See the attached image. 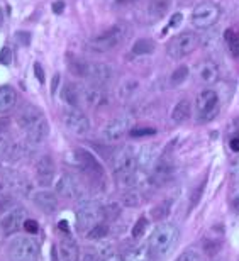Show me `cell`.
<instances>
[{
    "label": "cell",
    "mask_w": 239,
    "mask_h": 261,
    "mask_svg": "<svg viewBox=\"0 0 239 261\" xmlns=\"http://www.w3.org/2000/svg\"><path fill=\"white\" fill-rule=\"evenodd\" d=\"M180 238V231L175 224L171 222H163L156 226V229L151 232L149 236V251H151V256L156 258H165L171 249L176 246Z\"/></svg>",
    "instance_id": "1"
},
{
    "label": "cell",
    "mask_w": 239,
    "mask_h": 261,
    "mask_svg": "<svg viewBox=\"0 0 239 261\" xmlns=\"http://www.w3.org/2000/svg\"><path fill=\"white\" fill-rule=\"evenodd\" d=\"M129 34H131V28L126 22H117L107 31L88 39L87 46L92 51H97V53H105V51H111L117 48V46H121L129 38Z\"/></svg>",
    "instance_id": "2"
},
{
    "label": "cell",
    "mask_w": 239,
    "mask_h": 261,
    "mask_svg": "<svg viewBox=\"0 0 239 261\" xmlns=\"http://www.w3.org/2000/svg\"><path fill=\"white\" fill-rule=\"evenodd\" d=\"M75 217H76V229L83 234H88L93 227L102 222V219L105 217V212H103V207L98 202L85 200L76 208Z\"/></svg>",
    "instance_id": "3"
},
{
    "label": "cell",
    "mask_w": 239,
    "mask_h": 261,
    "mask_svg": "<svg viewBox=\"0 0 239 261\" xmlns=\"http://www.w3.org/2000/svg\"><path fill=\"white\" fill-rule=\"evenodd\" d=\"M221 109V97L217 90L212 88H204L199 92V95L195 98V119L197 122L204 124L212 121Z\"/></svg>",
    "instance_id": "4"
},
{
    "label": "cell",
    "mask_w": 239,
    "mask_h": 261,
    "mask_svg": "<svg viewBox=\"0 0 239 261\" xmlns=\"http://www.w3.org/2000/svg\"><path fill=\"white\" fill-rule=\"evenodd\" d=\"M200 43L199 34L192 33V31H183V33L176 34L173 39L166 46V53L171 60H183L185 56L192 55L197 49Z\"/></svg>",
    "instance_id": "5"
},
{
    "label": "cell",
    "mask_w": 239,
    "mask_h": 261,
    "mask_svg": "<svg viewBox=\"0 0 239 261\" xmlns=\"http://www.w3.org/2000/svg\"><path fill=\"white\" fill-rule=\"evenodd\" d=\"M10 261H39V244L29 236L15 238L7 249Z\"/></svg>",
    "instance_id": "6"
},
{
    "label": "cell",
    "mask_w": 239,
    "mask_h": 261,
    "mask_svg": "<svg viewBox=\"0 0 239 261\" xmlns=\"http://www.w3.org/2000/svg\"><path fill=\"white\" fill-rule=\"evenodd\" d=\"M221 17V7L216 2L205 0L195 5V9L192 10L190 22L195 25L197 29H207L210 25H214Z\"/></svg>",
    "instance_id": "7"
},
{
    "label": "cell",
    "mask_w": 239,
    "mask_h": 261,
    "mask_svg": "<svg viewBox=\"0 0 239 261\" xmlns=\"http://www.w3.org/2000/svg\"><path fill=\"white\" fill-rule=\"evenodd\" d=\"M63 124L71 134L80 136V138L87 136L92 129L90 119H88L87 114L82 112L78 107H71L63 114Z\"/></svg>",
    "instance_id": "8"
},
{
    "label": "cell",
    "mask_w": 239,
    "mask_h": 261,
    "mask_svg": "<svg viewBox=\"0 0 239 261\" xmlns=\"http://www.w3.org/2000/svg\"><path fill=\"white\" fill-rule=\"evenodd\" d=\"M82 102L90 109H103L111 103V93L103 88V85L90 83V85L83 87L80 90Z\"/></svg>",
    "instance_id": "9"
},
{
    "label": "cell",
    "mask_w": 239,
    "mask_h": 261,
    "mask_svg": "<svg viewBox=\"0 0 239 261\" xmlns=\"http://www.w3.org/2000/svg\"><path fill=\"white\" fill-rule=\"evenodd\" d=\"M131 129H132V117L122 116V117L112 119V121L103 127L102 134L107 143H119V141L124 139L131 133Z\"/></svg>",
    "instance_id": "10"
},
{
    "label": "cell",
    "mask_w": 239,
    "mask_h": 261,
    "mask_svg": "<svg viewBox=\"0 0 239 261\" xmlns=\"http://www.w3.org/2000/svg\"><path fill=\"white\" fill-rule=\"evenodd\" d=\"M75 156H76V161H78L82 171H85V173L88 175V178H90L92 181L103 180V168H102V165L98 163V160L90 153V151L76 148L75 149Z\"/></svg>",
    "instance_id": "11"
},
{
    "label": "cell",
    "mask_w": 239,
    "mask_h": 261,
    "mask_svg": "<svg viewBox=\"0 0 239 261\" xmlns=\"http://www.w3.org/2000/svg\"><path fill=\"white\" fill-rule=\"evenodd\" d=\"M25 222V208L20 205L10 207L5 216L2 217V222H0V227H2V232L5 236H12V234L19 232L20 227H24Z\"/></svg>",
    "instance_id": "12"
},
{
    "label": "cell",
    "mask_w": 239,
    "mask_h": 261,
    "mask_svg": "<svg viewBox=\"0 0 239 261\" xmlns=\"http://www.w3.org/2000/svg\"><path fill=\"white\" fill-rule=\"evenodd\" d=\"M136 153L132 148H122L114 154L112 160V168L116 175H124V173H131L136 170Z\"/></svg>",
    "instance_id": "13"
},
{
    "label": "cell",
    "mask_w": 239,
    "mask_h": 261,
    "mask_svg": "<svg viewBox=\"0 0 239 261\" xmlns=\"http://www.w3.org/2000/svg\"><path fill=\"white\" fill-rule=\"evenodd\" d=\"M55 189L60 197L68 198V200H75V198H80L83 195V187L73 175H63L61 178H58Z\"/></svg>",
    "instance_id": "14"
},
{
    "label": "cell",
    "mask_w": 239,
    "mask_h": 261,
    "mask_svg": "<svg viewBox=\"0 0 239 261\" xmlns=\"http://www.w3.org/2000/svg\"><path fill=\"white\" fill-rule=\"evenodd\" d=\"M114 75L112 68L107 63H98V61H87V68H85V76L87 80H90L92 83H97V85H103V83L111 82V78Z\"/></svg>",
    "instance_id": "15"
},
{
    "label": "cell",
    "mask_w": 239,
    "mask_h": 261,
    "mask_svg": "<svg viewBox=\"0 0 239 261\" xmlns=\"http://www.w3.org/2000/svg\"><path fill=\"white\" fill-rule=\"evenodd\" d=\"M34 171H36V180H38L39 185H49L51 181L55 178V173H56V165H55V160L51 156H41V158L36 161L34 165Z\"/></svg>",
    "instance_id": "16"
},
{
    "label": "cell",
    "mask_w": 239,
    "mask_h": 261,
    "mask_svg": "<svg viewBox=\"0 0 239 261\" xmlns=\"http://www.w3.org/2000/svg\"><path fill=\"white\" fill-rule=\"evenodd\" d=\"M33 202L36 203V207L39 211H43L44 214H55L58 208V197L55 192H51L48 189L38 190L33 194Z\"/></svg>",
    "instance_id": "17"
},
{
    "label": "cell",
    "mask_w": 239,
    "mask_h": 261,
    "mask_svg": "<svg viewBox=\"0 0 239 261\" xmlns=\"http://www.w3.org/2000/svg\"><path fill=\"white\" fill-rule=\"evenodd\" d=\"M197 80L204 85H212L219 80V66H217L212 60H204L200 61L195 68Z\"/></svg>",
    "instance_id": "18"
},
{
    "label": "cell",
    "mask_w": 239,
    "mask_h": 261,
    "mask_svg": "<svg viewBox=\"0 0 239 261\" xmlns=\"http://www.w3.org/2000/svg\"><path fill=\"white\" fill-rule=\"evenodd\" d=\"M24 134H25V139H28L29 144H41V143H44L49 136V124L43 117L36 124H33L29 129H25Z\"/></svg>",
    "instance_id": "19"
},
{
    "label": "cell",
    "mask_w": 239,
    "mask_h": 261,
    "mask_svg": "<svg viewBox=\"0 0 239 261\" xmlns=\"http://www.w3.org/2000/svg\"><path fill=\"white\" fill-rule=\"evenodd\" d=\"M44 117V114L39 111L38 107H34V106H25L22 111H20L17 114V117H15V121H17V126L25 130V129H29L33 124H36L39 121V119H43Z\"/></svg>",
    "instance_id": "20"
},
{
    "label": "cell",
    "mask_w": 239,
    "mask_h": 261,
    "mask_svg": "<svg viewBox=\"0 0 239 261\" xmlns=\"http://www.w3.org/2000/svg\"><path fill=\"white\" fill-rule=\"evenodd\" d=\"M175 173V168L173 165L170 163V161H166L165 158H161L156 165H154V171L151 175L153 178V184L156 187H161L165 184H168V181L171 180V176H173Z\"/></svg>",
    "instance_id": "21"
},
{
    "label": "cell",
    "mask_w": 239,
    "mask_h": 261,
    "mask_svg": "<svg viewBox=\"0 0 239 261\" xmlns=\"http://www.w3.org/2000/svg\"><path fill=\"white\" fill-rule=\"evenodd\" d=\"M60 258L61 261H78L80 248L71 236H65L60 241Z\"/></svg>",
    "instance_id": "22"
},
{
    "label": "cell",
    "mask_w": 239,
    "mask_h": 261,
    "mask_svg": "<svg viewBox=\"0 0 239 261\" xmlns=\"http://www.w3.org/2000/svg\"><path fill=\"white\" fill-rule=\"evenodd\" d=\"M15 102H17V93H15L14 87L10 85L0 87V114H7L12 111Z\"/></svg>",
    "instance_id": "23"
},
{
    "label": "cell",
    "mask_w": 239,
    "mask_h": 261,
    "mask_svg": "<svg viewBox=\"0 0 239 261\" xmlns=\"http://www.w3.org/2000/svg\"><path fill=\"white\" fill-rule=\"evenodd\" d=\"M170 7H171V0H149L146 9L149 20H160L161 17H165L168 14Z\"/></svg>",
    "instance_id": "24"
},
{
    "label": "cell",
    "mask_w": 239,
    "mask_h": 261,
    "mask_svg": "<svg viewBox=\"0 0 239 261\" xmlns=\"http://www.w3.org/2000/svg\"><path fill=\"white\" fill-rule=\"evenodd\" d=\"M192 116V103L187 98H181L175 103L173 111H171V121L175 124H183L185 121H189Z\"/></svg>",
    "instance_id": "25"
},
{
    "label": "cell",
    "mask_w": 239,
    "mask_h": 261,
    "mask_svg": "<svg viewBox=\"0 0 239 261\" xmlns=\"http://www.w3.org/2000/svg\"><path fill=\"white\" fill-rule=\"evenodd\" d=\"M124 261H151V251L148 244H138L131 248L124 256Z\"/></svg>",
    "instance_id": "26"
},
{
    "label": "cell",
    "mask_w": 239,
    "mask_h": 261,
    "mask_svg": "<svg viewBox=\"0 0 239 261\" xmlns=\"http://www.w3.org/2000/svg\"><path fill=\"white\" fill-rule=\"evenodd\" d=\"M61 98H63L65 103H68L70 107H78L80 103V90L76 88L73 83H66V85L61 88Z\"/></svg>",
    "instance_id": "27"
},
{
    "label": "cell",
    "mask_w": 239,
    "mask_h": 261,
    "mask_svg": "<svg viewBox=\"0 0 239 261\" xmlns=\"http://www.w3.org/2000/svg\"><path fill=\"white\" fill-rule=\"evenodd\" d=\"M154 160H156V156H154L153 148H143L136 154V165L139 166V170H144V171H148V168H151L154 165Z\"/></svg>",
    "instance_id": "28"
},
{
    "label": "cell",
    "mask_w": 239,
    "mask_h": 261,
    "mask_svg": "<svg viewBox=\"0 0 239 261\" xmlns=\"http://www.w3.org/2000/svg\"><path fill=\"white\" fill-rule=\"evenodd\" d=\"M222 244H224L222 236L204 238V241H202V249H204V253L209 254V256H216V254L222 249Z\"/></svg>",
    "instance_id": "29"
},
{
    "label": "cell",
    "mask_w": 239,
    "mask_h": 261,
    "mask_svg": "<svg viewBox=\"0 0 239 261\" xmlns=\"http://www.w3.org/2000/svg\"><path fill=\"white\" fill-rule=\"evenodd\" d=\"M156 49V44H154L153 39H148V38H143V39H138L136 43L132 44V55L136 56H144V55H151L154 53Z\"/></svg>",
    "instance_id": "30"
},
{
    "label": "cell",
    "mask_w": 239,
    "mask_h": 261,
    "mask_svg": "<svg viewBox=\"0 0 239 261\" xmlns=\"http://www.w3.org/2000/svg\"><path fill=\"white\" fill-rule=\"evenodd\" d=\"M66 61H68L66 65H68V70L71 71V75L80 76V78L85 76L87 60L78 58V56H71V55H68V58H66Z\"/></svg>",
    "instance_id": "31"
},
{
    "label": "cell",
    "mask_w": 239,
    "mask_h": 261,
    "mask_svg": "<svg viewBox=\"0 0 239 261\" xmlns=\"http://www.w3.org/2000/svg\"><path fill=\"white\" fill-rule=\"evenodd\" d=\"M143 198H141V192L136 189H126L122 194V203L126 207H138L141 205Z\"/></svg>",
    "instance_id": "32"
},
{
    "label": "cell",
    "mask_w": 239,
    "mask_h": 261,
    "mask_svg": "<svg viewBox=\"0 0 239 261\" xmlns=\"http://www.w3.org/2000/svg\"><path fill=\"white\" fill-rule=\"evenodd\" d=\"M189 75H190L189 66H187V65H180L178 68H175L173 73L170 75V83L173 87H178V85H181V83L187 80V78H189Z\"/></svg>",
    "instance_id": "33"
},
{
    "label": "cell",
    "mask_w": 239,
    "mask_h": 261,
    "mask_svg": "<svg viewBox=\"0 0 239 261\" xmlns=\"http://www.w3.org/2000/svg\"><path fill=\"white\" fill-rule=\"evenodd\" d=\"M171 203H173L171 198H165L163 202H160L158 205L151 211V217L154 219V221H161V219H165L171 211Z\"/></svg>",
    "instance_id": "34"
},
{
    "label": "cell",
    "mask_w": 239,
    "mask_h": 261,
    "mask_svg": "<svg viewBox=\"0 0 239 261\" xmlns=\"http://www.w3.org/2000/svg\"><path fill=\"white\" fill-rule=\"evenodd\" d=\"M224 41L232 55H239V33L234 29H227L224 33Z\"/></svg>",
    "instance_id": "35"
},
{
    "label": "cell",
    "mask_w": 239,
    "mask_h": 261,
    "mask_svg": "<svg viewBox=\"0 0 239 261\" xmlns=\"http://www.w3.org/2000/svg\"><path fill=\"white\" fill-rule=\"evenodd\" d=\"M139 88V82L138 80H126L121 85V88H119V97L124 98V100H127L129 97H132L134 93H136V90Z\"/></svg>",
    "instance_id": "36"
},
{
    "label": "cell",
    "mask_w": 239,
    "mask_h": 261,
    "mask_svg": "<svg viewBox=\"0 0 239 261\" xmlns=\"http://www.w3.org/2000/svg\"><path fill=\"white\" fill-rule=\"evenodd\" d=\"M176 261H204V256L197 248H189L176 258Z\"/></svg>",
    "instance_id": "37"
},
{
    "label": "cell",
    "mask_w": 239,
    "mask_h": 261,
    "mask_svg": "<svg viewBox=\"0 0 239 261\" xmlns=\"http://www.w3.org/2000/svg\"><path fill=\"white\" fill-rule=\"evenodd\" d=\"M107 234H109V226L105 222H100L98 226L93 227L92 231L87 234V236H88V239H95V241H97V239H103Z\"/></svg>",
    "instance_id": "38"
},
{
    "label": "cell",
    "mask_w": 239,
    "mask_h": 261,
    "mask_svg": "<svg viewBox=\"0 0 239 261\" xmlns=\"http://www.w3.org/2000/svg\"><path fill=\"white\" fill-rule=\"evenodd\" d=\"M146 229H148V219L141 217V219H139V221L136 222V226L132 227V238H134V239L143 238V234L146 232Z\"/></svg>",
    "instance_id": "39"
},
{
    "label": "cell",
    "mask_w": 239,
    "mask_h": 261,
    "mask_svg": "<svg viewBox=\"0 0 239 261\" xmlns=\"http://www.w3.org/2000/svg\"><path fill=\"white\" fill-rule=\"evenodd\" d=\"M158 130L154 127H134L131 129V133L129 136H132V138H146V136H154Z\"/></svg>",
    "instance_id": "40"
},
{
    "label": "cell",
    "mask_w": 239,
    "mask_h": 261,
    "mask_svg": "<svg viewBox=\"0 0 239 261\" xmlns=\"http://www.w3.org/2000/svg\"><path fill=\"white\" fill-rule=\"evenodd\" d=\"M10 63H12V51H10V48H2L0 49V65L4 66H9Z\"/></svg>",
    "instance_id": "41"
},
{
    "label": "cell",
    "mask_w": 239,
    "mask_h": 261,
    "mask_svg": "<svg viewBox=\"0 0 239 261\" xmlns=\"http://www.w3.org/2000/svg\"><path fill=\"white\" fill-rule=\"evenodd\" d=\"M181 20H183V15H181L180 12L173 14V15H171V19H170V24L166 25V28L163 29V34H166V33H168V31H171L173 28H176V25H180Z\"/></svg>",
    "instance_id": "42"
},
{
    "label": "cell",
    "mask_w": 239,
    "mask_h": 261,
    "mask_svg": "<svg viewBox=\"0 0 239 261\" xmlns=\"http://www.w3.org/2000/svg\"><path fill=\"white\" fill-rule=\"evenodd\" d=\"M231 181L234 185H239V156L231 163Z\"/></svg>",
    "instance_id": "43"
},
{
    "label": "cell",
    "mask_w": 239,
    "mask_h": 261,
    "mask_svg": "<svg viewBox=\"0 0 239 261\" xmlns=\"http://www.w3.org/2000/svg\"><path fill=\"white\" fill-rule=\"evenodd\" d=\"M10 141H9V136L5 133H0V156H5L7 149L10 148Z\"/></svg>",
    "instance_id": "44"
},
{
    "label": "cell",
    "mask_w": 239,
    "mask_h": 261,
    "mask_svg": "<svg viewBox=\"0 0 239 261\" xmlns=\"http://www.w3.org/2000/svg\"><path fill=\"white\" fill-rule=\"evenodd\" d=\"M204 189H205V180L202 181V184L199 185V192H194V195H192V203H190V208H194L197 203L200 202V197H202V192H204Z\"/></svg>",
    "instance_id": "45"
},
{
    "label": "cell",
    "mask_w": 239,
    "mask_h": 261,
    "mask_svg": "<svg viewBox=\"0 0 239 261\" xmlns=\"http://www.w3.org/2000/svg\"><path fill=\"white\" fill-rule=\"evenodd\" d=\"M24 229L28 232H38V222L36 221H29V219H25V222H24Z\"/></svg>",
    "instance_id": "46"
},
{
    "label": "cell",
    "mask_w": 239,
    "mask_h": 261,
    "mask_svg": "<svg viewBox=\"0 0 239 261\" xmlns=\"http://www.w3.org/2000/svg\"><path fill=\"white\" fill-rule=\"evenodd\" d=\"M34 73H36V76H38V80L41 83H44V71H43V66L39 63H34Z\"/></svg>",
    "instance_id": "47"
},
{
    "label": "cell",
    "mask_w": 239,
    "mask_h": 261,
    "mask_svg": "<svg viewBox=\"0 0 239 261\" xmlns=\"http://www.w3.org/2000/svg\"><path fill=\"white\" fill-rule=\"evenodd\" d=\"M229 146H231V149L234 151V153H239V136H234V138H231Z\"/></svg>",
    "instance_id": "48"
},
{
    "label": "cell",
    "mask_w": 239,
    "mask_h": 261,
    "mask_svg": "<svg viewBox=\"0 0 239 261\" xmlns=\"http://www.w3.org/2000/svg\"><path fill=\"white\" fill-rule=\"evenodd\" d=\"M231 207H232V211H234L236 214H239V192L234 195V198L231 200Z\"/></svg>",
    "instance_id": "49"
},
{
    "label": "cell",
    "mask_w": 239,
    "mask_h": 261,
    "mask_svg": "<svg viewBox=\"0 0 239 261\" xmlns=\"http://www.w3.org/2000/svg\"><path fill=\"white\" fill-rule=\"evenodd\" d=\"M80 261H100V259H98L97 254H93V253H85V254L82 256Z\"/></svg>",
    "instance_id": "50"
},
{
    "label": "cell",
    "mask_w": 239,
    "mask_h": 261,
    "mask_svg": "<svg viewBox=\"0 0 239 261\" xmlns=\"http://www.w3.org/2000/svg\"><path fill=\"white\" fill-rule=\"evenodd\" d=\"M17 41L19 43L28 44L29 43V33H17Z\"/></svg>",
    "instance_id": "51"
},
{
    "label": "cell",
    "mask_w": 239,
    "mask_h": 261,
    "mask_svg": "<svg viewBox=\"0 0 239 261\" xmlns=\"http://www.w3.org/2000/svg\"><path fill=\"white\" fill-rule=\"evenodd\" d=\"M63 9H65V4L63 2H55L53 4V12L55 14H61V12H63Z\"/></svg>",
    "instance_id": "52"
},
{
    "label": "cell",
    "mask_w": 239,
    "mask_h": 261,
    "mask_svg": "<svg viewBox=\"0 0 239 261\" xmlns=\"http://www.w3.org/2000/svg\"><path fill=\"white\" fill-rule=\"evenodd\" d=\"M58 83H60V75H55L53 76V83H51V92H56L58 90Z\"/></svg>",
    "instance_id": "53"
},
{
    "label": "cell",
    "mask_w": 239,
    "mask_h": 261,
    "mask_svg": "<svg viewBox=\"0 0 239 261\" xmlns=\"http://www.w3.org/2000/svg\"><path fill=\"white\" fill-rule=\"evenodd\" d=\"M7 126H9L7 119H0V133H5V130H7Z\"/></svg>",
    "instance_id": "54"
},
{
    "label": "cell",
    "mask_w": 239,
    "mask_h": 261,
    "mask_svg": "<svg viewBox=\"0 0 239 261\" xmlns=\"http://www.w3.org/2000/svg\"><path fill=\"white\" fill-rule=\"evenodd\" d=\"M134 2H136V0H116L117 5H131Z\"/></svg>",
    "instance_id": "55"
},
{
    "label": "cell",
    "mask_w": 239,
    "mask_h": 261,
    "mask_svg": "<svg viewBox=\"0 0 239 261\" xmlns=\"http://www.w3.org/2000/svg\"><path fill=\"white\" fill-rule=\"evenodd\" d=\"M105 261H124V259L119 258V256H111V258H107Z\"/></svg>",
    "instance_id": "56"
},
{
    "label": "cell",
    "mask_w": 239,
    "mask_h": 261,
    "mask_svg": "<svg viewBox=\"0 0 239 261\" xmlns=\"http://www.w3.org/2000/svg\"><path fill=\"white\" fill-rule=\"evenodd\" d=\"M4 24V12H2V9H0V25Z\"/></svg>",
    "instance_id": "57"
}]
</instances>
